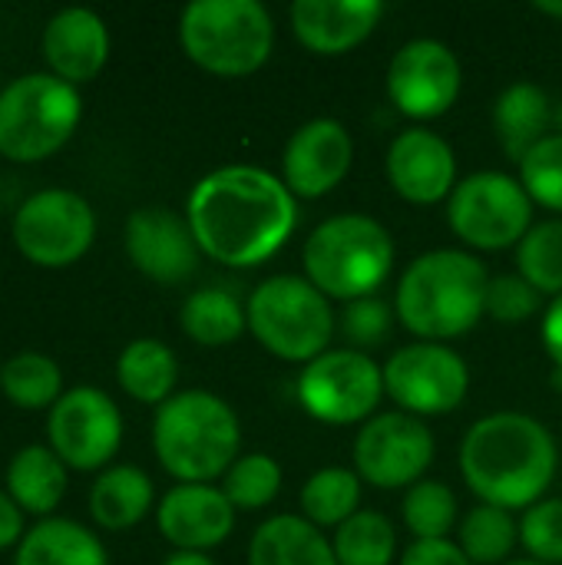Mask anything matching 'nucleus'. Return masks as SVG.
Instances as JSON below:
<instances>
[{"mask_svg":"<svg viewBox=\"0 0 562 565\" xmlns=\"http://www.w3.org/2000/svg\"><path fill=\"white\" fill-rule=\"evenodd\" d=\"M185 222L202 255L229 268H255L291 238L298 202L268 169L222 166L192 185Z\"/></svg>","mask_w":562,"mask_h":565,"instance_id":"1","label":"nucleus"},{"mask_svg":"<svg viewBox=\"0 0 562 565\" xmlns=\"http://www.w3.org/2000/svg\"><path fill=\"white\" fill-rule=\"evenodd\" d=\"M560 450L553 434L530 414L500 411L477 420L460 444V473L490 507L530 510L556 477Z\"/></svg>","mask_w":562,"mask_h":565,"instance_id":"2","label":"nucleus"},{"mask_svg":"<svg viewBox=\"0 0 562 565\" xmlns=\"http://www.w3.org/2000/svg\"><path fill=\"white\" fill-rule=\"evenodd\" d=\"M490 275L470 252L437 248L414 258L397 285V318L424 341H450L467 334L487 315Z\"/></svg>","mask_w":562,"mask_h":565,"instance_id":"3","label":"nucleus"},{"mask_svg":"<svg viewBox=\"0 0 562 565\" xmlns=\"http://www.w3.org/2000/svg\"><path fill=\"white\" fill-rule=\"evenodd\" d=\"M152 447L162 470L179 483H212L238 460L242 427L212 391H182L156 411Z\"/></svg>","mask_w":562,"mask_h":565,"instance_id":"4","label":"nucleus"},{"mask_svg":"<svg viewBox=\"0 0 562 565\" xmlns=\"http://www.w3.org/2000/svg\"><path fill=\"white\" fill-rule=\"evenodd\" d=\"M308 281L331 301H354L374 295L394 268L391 232L371 215L325 218L301 248Z\"/></svg>","mask_w":562,"mask_h":565,"instance_id":"5","label":"nucleus"},{"mask_svg":"<svg viewBox=\"0 0 562 565\" xmlns=\"http://www.w3.org/2000/svg\"><path fill=\"white\" fill-rule=\"evenodd\" d=\"M185 56L215 76L262 70L275 46V20L258 0H195L179 17Z\"/></svg>","mask_w":562,"mask_h":565,"instance_id":"6","label":"nucleus"},{"mask_svg":"<svg viewBox=\"0 0 562 565\" xmlns=\"http://www.w3.org/2000/svg\"><path fill=\"white\" fill-rule=\"evenodd\" d=\"M245 311L255 341L291 364H311L321 358L338 328L331 301L298 275H275L262 281Z\"/></svg>","mask_w":562,"mask_h":565,"instance_id":"7","label":"nucleus"},{"mask_svg":"<svg viewBox=\"0 0 562 565\" xmlns=\"http://www.w3.org/2000/svg\"><path fill=\"white\" fill-rule=\"evenodd\" d=\"M83 113L79 89L53 73H23L0 89V156L40 162L63 149Z\"/></svg>","mask_w":562,"mask_h":565,"instance_id":"8","label":"nucleus"},{"mask_svg":"<svg viewBox=\"0 0 562 565\" xmlns=\"http://www.w3.org/2000/svg\"><path fill=\"white\" fill-rule=\"evenodd\" d=\"M447 222L464 245L500 252L520 245L533 228V199L507 172H474L450 192Z\"/></svg>","mask_w":562,"mask_h":565,"instance_id":"9","label":"nucleus"},{"mask_svg":"<svg viewBox=\"0 0 562 565\" xmlns=\"http://www.w3.org/2000/svg\"><path fill=\"white\" fill-rule=\"evenodd\" d=\"M298 404L321 424H368L384 397V367L361 351H325L298 374Z\"/></svg>","mask_w":562,"mask_h":565,"instance_id":"10","label":"nucleus"},{"mask_svg":"<svg viewBox=\"0 0 562 565\" xmlns=\"http://www.w3.org/2000/svg\"><path fill=\"white\" fill-rule=\"evenodd\" d=\"M96 238L93 205L70 189H43L20 202L13 242L20 255L43 268H66L89 252Z\"/></svg>","mask_w":562,"mask_h":565,"instance_id":"11","label":"nucleus"},{"mask_svg":"<svg viewBox=\"0 0 562 565\" xmlns=\"http://www.w3.org/2000/svg\"><path fill=\"white\" fill-rule=\"evenodd\" d=\"M467 391L470 371L464 358L447 344H407L394 351L384 364V394L414 417L450 414L464 404Z\"/></svg>","mask_w":562,"mask_h":565,"instance_id":"12","label":"nucleus"},{"mask_svg":"<svg viewBox=\"0 0 562 565\" xmlns=\"http://www.w3.org/2000/svg\"><path fill=\"white\" fill-rule=\"evenodd\" d=\"M46 437L53 454L73 470L106 467L123 444V414L99 387H73L50 407Z\"/></svg>","mask_w":562,"mask_h":565,"instance_id":"13","label":"nucleus"},{"mask_svg":"<svg viewBox=\"0 0 562 565\" xmlns=\"http://www.w3.org/2000/svg\"><path fill=\"white\" fill-rule=\"evenodd\" d=\"M434 463V434L414 414L394 411L371 417L354 440V470L371 487L401 490L424 480Z\"/></svg>","mask_w":562,"mask_h":565,"instance_id":"14","label":"nucleus"},{"mask_svg":"<svg viewBox=\"0 0 562 565\" xmlns=\"http://www.w3.org/2000/svg\"><path fill=\"white\" fill-rule=\"evenodd\" d=\"M464 70L457 53L431 36L404 43L388 66V96L411 119H437L460 96Z\"/></svg>","mask_w":562,"mask_h":565,"instance_id":"15","label":"nucleus"},{"mask_svg":"<svg viewBox=\"0 0 562 565\" xmlns=\"http://www.w3.org/2000/svg\"><path fill=\"white\" fill-rule=\"evenodd\" d=\"M354 162V139L338 119H311L285 146L282 182L298 199H321L344 182Z\"/></svg>","mask_w":562,"mask_h":565,"instance_id":"16","label":"nucleus"},{"mask_svg":"<svg viewBox=\"0 0 562 565\" xmlns=\"http://www.w3.org/2000/svg\"><path fill=\"white\" fill-rule=\"evenodd\" d=\"M129 262L159 285H179L199 268V242L189 222L162 205L136 209L126 222Z\"/></svg>","mask_w":562,"mask_h":565,"instance_id":"17","label":"nucleus"},{"mask_svg":"<svg viewBox=\"0 0 562 565\" xmlns=\"http://www.w3.org/2000/svg\"><path fill=\"white\" fill-rule=\"evenodd\" d=\"M388 179L401 199L434 205L457 189V156L437 132L411 126L388 149Z\"/></svg>","mask_w":562,"mask_h":565,"instance_id":"18","label":"nucleus"},{"mask_svg":"<svg viewBox=\"0 0 562 565\" xmlns=\"http://www.w3.org/2000/svg\"><path fill=\"white\" fill-rule=\"evenodd\" d=\"M156 523L179 553H205L229 540L235 526V507L212 483H176L162 497Z\"/></svg>","mask_w":562,"mask_h":565,"instance_id":"19","label":"nucleus"},{"mask_svg":"<svg viewBox=\"0 0 562 565\" xmlns=\"http://www.w3.org/2000/svg\"><path fill=\"white\" fill-rule=\"evenodd\" d=\"M298 43L321 56H338L361 46L381 23V0H298L291 7Z\"/></svg>","mask_w":562,"mask_h":565,"instance_id":"20","label":"nucleus"},{"mask_svg":"<svg viewBox=\"0 0 562 565\" xmlns=\"http://www.w3.org/2000/svg\"><path fill=\"white\" fill-rule=\"evenodd\" d=\"M43 56L50 73L66 83L93 79L109 60V30L96 10L66 7L43 26Z\"/></svg>","mask_w":562,"mask_h":565,"instance_id":"21","label":"nucleus"},{"mask_svg":"<svg viewBox=\"0 0 562 565\" xmlns=\"http://www.w3.org/2000/svg\"><path fill=\"white\" fill-rule=\"evenodd\" d=\"M556 122V106L537 83H513L497 96L494 106V129L507 156L517 162L527 159V152L550 136V126Z\"/></svg>","mask_w":562,"mask_h":565,"instance_id":"22","label":"nucleus"},{"mask_svg":"<svg viewBox=\"0 0 562 565\" xmlns=\"http://www.w3.org/2000/svg\"><path fill=\"white\" fill-rule=\"evenodd\" d=\"M248 565H338L335 546L305 516H272L248 546Z\"/></svg>","mask_w":562,"mask_h":565,"instance_id":"23","label":"nucleus"},{"mask_svg":"<svg viewBox=\"0 0 562 565\" xmlns=\"http://www.w3.org/2000/svg\"><path fill=\"white\" fill-rule=\"evenodd\" d=\"M7 493L23 513L50 520L66 493V463L53 454V447L30 444L17 450L7 463Z\"/></svg>","mask_w":562,"mask_h":565,"instance_id":"24","label":"nucleus"},{"mask_svg":"<svg viewBox=\"0 0 562 565\" xmlns=\"http://www.w3.org/2000/svg\"><path fill=\"white\" fill-rule=\"evenodd\" d=\"M152 500H156V487L146 470L129 463L109 467L96 477L89 490V516L96 520V526L109 533H123L132 530L149 513Z\"/></svg>","mask_w":562,"mask_h":565,"instance_id":"25","label":"nucleus"},{"mask_svg":"<svg viewBox=\"0 0 562 565\" xmlns=\"http://www.w3.org/2000/svg\"><path fill=\"white\" fill-rule=\"evenodd\" d=\"M13 565H109L103 543L76 520H40L17 546Z\"/></svg>","mask_w":562,"mask_h":565,"instance_id":"26","label":"nucleus"},{"mask_svg":"<svg viewBox=\"0 0 562 565\" xmlns=\"http://www.w3.org/2000/svg\"><path fill=\"white\" fill-rule=\"evenodd\" d=\"M119 387L139 404H166L179 381V361L169 344L156 338H136L116 361Z\"/></svg>","mask_w":562,"mask_h":565,"instance_id":"27","label":"nucleus"},{"mask_svg":"<svg viewBox=\"0 0 562 565\" xmlns=\"http://www.w3.org/2000/svg\"><path fill=\"white\" fill-rule=\"evenodd\" d=\"M248 328V311L225 288H199L182 305V331L202 348H225Z\"/></svg>","mask_w":562,"mask_h":565,"instance_id":"28","label":"nucleus"},{"mask_svg":"<svg viewBox=\"0 0 562 565\" xmlns=\"http://www.w3.org/2000/svg\"><path fill=\"white\" fill-rule=\"evenodd\" d=\"M0 391L10 404L23 411H43L63 397V371L53 358L40 351H23L0 364Z\"/></svg>","mask_w":562,"mask_h":565,"instance_id":"29","label":"nucleus"},{"mask_svg":"<svg viewBox=\"0 0 562 565\" xmlns=\"http://www.w3.org/2000/svg\"><path fill=\"white\" fill-rule=\"evenodd\" d=\"M361 503V480L354 470L344 467H325L308 477L301 487V513L311 526H341L358 513Z\"/></svg>","mask_w":562,"mask_h":565,"instance_id":"30","label":"nucleus"},{"mask_svg":"<svg viewBox=\"0 0 562 565\" xmlns=\"http://www.w3.org/2000/svg\"><path fill=\"white\" fill-rule=\"evenodd\" d=\"M331 546L338 565H391L397 556V533L384 513L358 510L335 530Z\"/></svg>","mask_w":562,"mask_h":565,"instance_id":"31","label":"nucleus"},{"mask_svg":"<svg viewBox=\"0 0 562 565\" xmlns=\"http://www.w3.org/2000/svg\"><path fill=\"white\" fill-rule=\"evenodd\" d=\"M520 540V526L513 516L500 507L480 503L467 513L460 523V550L474 565H497L503 563Z\"/></svg>","mask_w":562,"mask_h":565,"instance_id":"32","label":"nucleus"},{"mask_svg":"<svg viewBox=\"0 0 562 565\" xmlns=\"http://www.w3.org/2000/svg\"><path fill=\"white\" fill-rule=\"evenodd\" d=\"M520 278H527L540 295H562V218L540 222L517 245Z\"/></svg>","mask_w":562,"mask_h":565,"instance_id":"33","label":"nucleus"},{"mask_svg":"<svg viewBox=\"0 0 562 565\" xmlns=\"http://www.w3.org/2000/svg\"><path fill=\"white\" fill-rule=\"evenodd\" d=\"M401 513H404V526L417 540H447L457 520V497L447 483L421 480L407 490Z\"/></svg>","mask_w":562,"mask_h":565,"instance_id":"34","label":"nucleus"},{"mask_svg":"<svg viewBox=\"0 0 562 565\" xmlns=\"http://www.w3.org/2000/svg\"><path fill=\"white\" fill-rule=\"evenodd\" d=\"M282 490V467L265 454H245L225 473L222 493L235 510H262Z\"/></svg>","mask_w":562,"mask_h":565,"instance_id":"35","label":"nucleus"},{"mask_svg":"<svg viewBox=\"0 0 562 565\" xmlns=\"http://www.w3.org/2000/svg\"><path fill=\"white\" fill-rule=\"evenodd\" d=\"M520 182L537 205L562 212V132H550L527 152L520 162Z\"/></svg>","mask_w":562,"mask_h":565,"instance_id":"36","label":"nucleus"},{"mask_svg":"<svg viewBox=\"0 0 562 565\" xmlns=\"http://www.w3.org/2000/svg\"><path fill=\"white\" fill-rule=\"evenodd\" d=\"M391 328H394V311L378 295L354 298L338 315L341 338L348 341L351 351H361V354H368L371 348H381L391 338Z\"/></svg>","mask_w":562,"mask_h":565,"instance_id":"37","label":"nucleus"},{"mask_svg":"<svg viewBox=\"0 0 562 565\" xmlns=\"http://www.w3.org/2000/svg\"><path fill=\"white\" fill-rule=\"evenodd\" d=\"M520 543L537 563L562 565V500H540L527 510Z\"/></svg>","mask_w":562,"mask_h":565,"instance_id":"38","label":"nucleus"},{"mask_svg":"<svg viewBox=\"0 0 562 565\" xmlns=\"http://www.w3.org/2000/svg\"><path fill=\"white\" fill-rule=\"evenodd\" d=\"M540 311V291L520 275L490 278L487 288V315L500 324H523Z\"/></svg>","mask_w":562,"mask_h":565,"instance_id":"39","label":"nucleus"},{"mask_svg":"<svg viewBox=\"0 0 562 565\" xmlns=\"http://www.w3.org/2000/svg\"><path fill=\"white\" fill-rule=\"evenodd\" d=\"M401 565H474L467 553L450 540H417L404 550Z\"/></svg>","mask_w":562,"mask_h":565,"instance_id":"40","label":"nucleus"},{"mask_svg":"<svg viewBox=\"0 0 562 565\" xmlns=\"http://www.w3.org/2000/svg\"><path fill=\"white\" fill-rule=\"evenodd\" d=\"M26 536L23 530V510L10 500L7 490H0V553L10 546H20V540Z\"/></svg>","mask_w":562,"mask_h":565,"instance_id":"41","label":"nucleus"},{"mask_svg":"<svg viewBox=\"0 0 562 565\" xmlns=\"http://www.w3.org/2000/svg\"><path fill=\"white\" fill-rule=\"evenodd\" d=\"M543 344H547V354L553 358V364L562 371V295L553 298V305L547 308V318H543Z\"/></svg>","mask_w":562,"mask_h":565,"instance_id":"42","label":"nucleus"},{"mask_svg":"<svg viewBox=\"0 0 562 565\" xmlns=\"http://www.w3.org/2000/svg\"><path fill=\"white\" fill-rule=\"evenodd\" d=\"M162 565H215V563H212L205 553H179V550H176V553H172V556H169Z\"/></svg>","mask_w":562,"mask_h":565,"instance_id":"43","label":"nucleus"},{"mask_svg":"<svg viewBox=\"0 0 562 565\" xmlns=\"http://www.w3.org/2000/svg\"><path fill=\"white\" fill-rule=\"evenodd\" d=\"M537 10H543V13H550V17H560V20H562V0H560V3L540 0V3H537Z\"/></svg>","mask_w":562,"mask_h":565,"instance_id":"44","label":"nucleus"},{"mask_svg":"<svg viewBox=\"0 0 562 565\" xmlns=\"http://www.w3.org/2000/svg\"><path fill=\"white\" fill-rule=\"evenodd\" d=\"M507 565H547V563H537V559H517V563H507Z\"/></svg>","mask_w":562,"mask_h":565,"instance_id":"45","label":"nucleus"},{"mask_svg":"<svg viewBox=\"0 0 562 565\" xmlns=\"http://www.w3.org/2000/svg\"><path fill=\"white\" fill-rule=\"evenodd\" d=\"M556 126H560V132H562V103L556 106Z\"/></svg>","mask_w":562,"mask_h":565,"instance_id":"46","label":"nucleus"}]
</instances>
